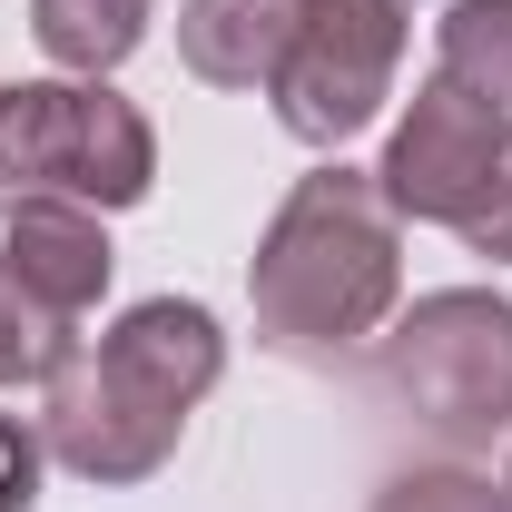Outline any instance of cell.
<instances>
[{"mask_svg": "<svg viewBox=\"0 0 512 512\" xmlns=\"http://www.w3.org/2000/svg\"><path fill=\"white\" fill-rule=\"evenodd\" d=\"M404 30H414V0H296V40L266 79L286 138L345 148L355 128H375V109L394 99Z\"/></svg>", "mask_w": 512, "mask_h": 512, "instance_id": "5b68a950", "label": "cell"}, {"mask_svg": "<svg viewBox=\"0 0 512 512\" xmlns=\"http://www.w3.org/2000/svg\"><path fill=\"white\" fill-rule=\"evenodd\" d=\"M40 463H50V444H40L20 414H0V512H30V503H40Z\"/></svg>", "mask_w": 512, "mask_h": 512, "instance_id": "4fadbf2b", "label": "cell"}, {"mask_svg": "<svg viewBox=\"0 0 512 512\" xmlns=\"http://www.w3.org/2000/svg\"><path fill=\"white\" fill-rule=\"evenodd\" d=\"M503 493H512V473H503Z\"/></svg>", "mask_w": 512, "mask_h": 512, "instance_id": "9a60e30c", "label": "cell"}, {"mask_svg": "<svg viewBox=\"0 0 512 512\" xmlns=\"http://www.w3.org/2000/svg\"><path fill=\"white\" fill-rule=\"evenodd\" d=\"M434 79L453 89H473V99H493L512 119V0H453L444 10V60Z\"/></svg>", "mask_w": 512, "mask_h": 512, "instance_id": "30bf717a", "label": "cell"}, {"mask_svg": "<svg viewBox=\"0 0 512 512\" xmlns=\"http://www.w3.org/2000/svg\"><path fill=\"white\" fill-rule=\"evenodd\" d=\"M375 384L444 444L512 434V296H493V286L414 296V316H394L375 335Z\"/></svg>", "mask_w": 512, "mask_h": 512, "instance_id": "277c9868", "label": "cell"}, {"mask_svg": "<svg viewBox=\"0 0 512 512\" xmlns=\"http://www.w3.org/2000/svg\"><path fill=\"white\" fill-rule=\"evenodd\" d=\"M148 20H158V0H30V40L69 79H109L148 40Z\"/></svg>", "mask_w": 512, "mask_h": 512, "instance_id": "9c48e42d", "label": "cell"}, {"mask_svg": "<svg viewBox=\"0 0 512 512\" xmlns=\"http://www.w3.org/2000/svg\"><path fill=\"white\" fill-rule=\"evenodd\" d=\"M79 355V325L60 306H40L20 276H10V256H0V384H50Z\"/></svg>", "mask_w": 512, "mask_h": 512, "instance_id": "8fae6325", "label": "cell"}, {"mask_svg": "<svg viewBox=\"0 0 512 512\" xmlns=\"http://www.w3.org/2000/svg\"><path fill=\"white\" fill-rule=\"evenodd\" d=\"M394 296H404V217L375 168L325 158L316 178L286 188V207L266 217V237L247 256L256 335L296 365H335L365 335H384Z\"/></svg>", "mask_w": 512, "mask_h": 512, "instance_id": "6da1fadb", "label": "cell"}, {"mask_svg": "<svg viewBox=\"0 0 512 512\" xmlns=\"http://www.w3.org/2000/svg\"><path fill=\"white\" fill-rule=\"evenodd\" d=\"M375 512H512V493L493 473H463V463H414L375 493Z\"/></svg>", "mask_w": 512, "mask_h": 512, "instance_id": "7c38bea8", "label": "cell"}, {"mask_svg": "<svg viewBox=\"0 0 512 512\" xmlns=\"http://www.w3.org/2000/svg\"><path fill=\"white\" fill-rule=\"evenodd\" d=\"M512 158V119L493 99H473V89H453V79H424L414 89V109L394 119L384 138V197H394V217H424V227H463L493 178H503Z\"/></svg>", "mask_w": 512, "mask_h": 512, "instance_id": "8992f818", "label": "cell"}, {"mask_svg": "<svg viewBox=\"0 0 512 512\" xmlns=\"http://www.w3.org/2000/svg\"><path fill=\"white\" fill-rule=\"evenodd\" d=\"M453 237H463L473 256H493V266H512V158H503V178H493V197H483Z\"/></svg>", "mask_w": 512, "mask_h": 512, "instance_id": "5bb4252c", "label": "cell"}, {"mask_svg": "<svg viewBox=\"0 0 512 512\" xmlns=\"http://www.w3.org/2000/svg\"><path fill=\"white\" fill-rule=\"evenodd\" d=\"M296 40V0H178V60L207 89H266Z\"/></svg>", "mask_w": 512, "mask_h": 512, "instance_id": "ba28073f", "label": "cell"}, {"mask_svg": "<svg viewBox=\"0 0 512 512\" xmlns=\"http://www.w3.org/2000/svg\"><path fill=\"white\" fill-rule=\"evenodd\" d=\"M158 188V128L109 79H10L0 89V217L30 197L138 207Z\"/></svg>", "mask_w": 512, "mask_h": 512, "instance_id": "3957f363", "label": "cell"}, {"mask_svg": "<svg viewBox=\"0 0 512 512\" xmlns=\"http://www.w3.org/2000/svg\"><path fill=\"white\" fill-rule=\"evenodd\" d=\"M10 276L40 296V306H60L69 325H89V306L109 296V237H99V207H60V197H30V207H10Z\"/></svg>", "mask_w": 512, "mask_h": 512, "instance_id": "52a82bcc", "label": "cell"}, {"mask_svg": "<svg viewBox=\"0 0 512 512\" xmlns=\"http://www.w3.org/2000/svg\"><path fill=\"white\" fill-rule=\"evenodd\" d=\"M217 375H227L217 316L197 296H148V306H128L109 335H89L60 375L40 384L50 394L40 404V444L79 483H148L178 453L188 414L217 394Z\"/></svg>", "mask_w": 512, "mask_h": 512, "instance_id": "7a4b0ae2", "label": "cell"}]
</instances>
